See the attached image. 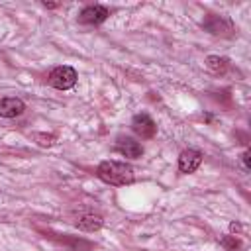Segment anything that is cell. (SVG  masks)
<instances>
[{"label":"cell","instance_id":"obj_4","mask_svg":"<svg viewBox=\"0 0 251 251\" xmlns=\"http://www.w3.org/2000/svg\"><path fill=\"white\" fill-rule=\"evenodd\" d=\"M202 163V153L196 149H184L178 157V171L180 173H194Z\"/></svg>","mask_w":251,"mask_h":251},{"label":"cell","instance_id":"obj_3","mask_svg":"<svg viewBox=\"0 0 251 251\" xmlns=\"http://www.w3.org/2000/svg\"><path fill=\"white\" fill-rule=\"evenodd\" d=\"M131 129H133L141 139H149V137L155 135L157 126H155V122H153L147 114H137V116H133V120H131Z\"/></svg>","mask_w":251,"mask_h":251},{"label":"cell","instance_id":"obj_1","mask_svg":"<svg viewBox=\"0 0 251 251\" xmlns=\"http://www.w3.org/2000/svg\"><path fill=\"white\" fill-rule=\"evenodd\" d=\"M96 175L106 184H114V186H126L133 182V169L118 161H102L96 169Z\"/></svg>","mask_w":251,"mask_h":251},{"label":"cell","instance_id":"obj_2","mask_svg":"<svg viewBox=\"0 0 251 251\" xmlns=\"http://www.w3.org/2000/svg\"><path fill=\"white\" fill-rule=\"evenodd\" d=\"M75 82H76V71L73 67L61 65L49 73V84L57 90H69L75 86Z\"/></svg>","mask_w":251,"mask_h":251},{"label":"cell","instance_id":"obj_9","mask_svg":"<svg viewBox=\"0 0 251 251\" xmlns=\"http://www.w3.org/2000/svg\"><path fill=\"white\" fill-rule=\"evenodd\" d=\"M206 65L214 71V73H222V71H226V67H227V61L226 59H222V57H216V55H210L208 59H206Z\"/></svg>","mask_w":251,"mask_h":251},{"label":"cell","instance_id":"obj_5","mask_svg":"<svg viewBox=\"0 0 251 251\" xmlns=\"http://www.w3.org/2000/svg\"><path fill=\"white\" fill-rule=\"evenodd\" d=\"M106 18H108V10H106L104 6H100V4H94V6L84 8V10L80 12V16H78V20H80L82 24H90V25L102 24Z\"/></svg>","mask_w":251,"mask_h":251},{"label":"cell","instance_id":"obj_10","mask_svg":"<svg viewBox=\"0 0 251 251\" xmlns=\"http://www.w3.org/2000/svg\"><path fill=\"white\" fill-rule=\"evenodd\" d=\"M222 245H224V247H227L229 251H235V249L239 247V241L235 239V235H227V237H224V239H222Z\"/></svg>","mask_w":251,"mask_h":251},{"label":"cell","instance_id":"obj_6","mask_svg":"<svg viewBox=\"0 0 251 251\" xmlns=\"http://www.w3.org/2000/svg\"><path fill=\"white\" fill-rule=\"evenodd\" d=\"M116 151L122 153L124 157H129V159H137L143 155V147L139 141L131 139V137H120L118 143H116Z\"/></svg>","mask_w":251,"mask_h":251},{"label":"cell","instance_id":"obj_11","mask_svg":"<svg viewBox=\"0 0 251 251\" xmlns=\"http://www.w3.org/2000/svg\"><path fill=\"white\" fill-rule=\"evenodd\" d=\"M241 157H243V165H245V169H249V167H251V165H249V151H243Z\"/></svg>","mask_w":251,"mask_h":251},{"label":"cell","instance_id":"obj_7","mask_svg":"<svg viewBox=\"0 0 251 251\" xmlns=\"http://www.w3.org/2000/svg\"><path fill=\"white\" fill-rule=\"evenodd\" d=\"M76 227L78 229H84V231H96L102 227V216L100 214H94V212H80L75 220Z\"/></svg>","mask_w":251,"mask_h":251},{"label":"cell","instance_id":"obj_12","mask_svg":"<svg viewBox=\"0 0 251 251\" xmlns=\"http://www.w3.org/2000/svg\"><path fill=\"white\" fill-rule=\"evenodd\" d=\"M43 6H45V8H57L55 2H43Z\"/></svg>","mask_w":251,"mask_h":251},{"label":"cell","instance_id":"obj_8","mask_svg":"<svg viewBox=\"0 0 251 251\" xmlns=\"http://www.w3.org/2000/svg\"><path fill=\"white\" fill-rule=\"evenodd\" d=\"M25 110V104L20 98H2L0 100V116L2 118H16Z\"/></svg>","mask_w":251,"mask_h":251}]
</instances>
